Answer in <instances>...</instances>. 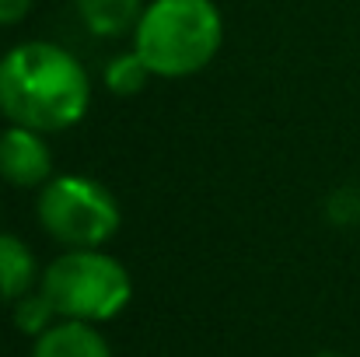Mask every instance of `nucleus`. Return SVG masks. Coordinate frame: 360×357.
<instances>
[{
  "label": "nucleus",
  "instance_id": "f257e3e1",
  "mask_svg": "<svg viewBox=\"0 0 360 357\" xmlns=\"http://www.w3.org/2000/svg\"><path fill=\"white\" fill-rule=\"evenodd\" d=\"M91 106L84 63L46 39H28L0 56V113L14 126L60 133L77 126Z\"/></svg>",
  "mask_w": 360,
  "mask_h": 357
},
{
  "label": "nucleus",
  "instance_id": "f03ea898",
  "mask_svg": "<svg viewBox=\"0 0 360 357\" xmlns=\"http://www.w3.org/2000/svg\"><path fill=\"white\" fill-rule=\"evenodd\" d=\"M224 42L214 0H150L133 28V53L154 77L200 74Z\"/></svg>",
  "mask_w": 360,
  "mask_h": 357
},
{
  "label": "nucleus",
  "instance_id": "7ed1b4c3",
  "mask_svg": "<svg viewBox=\"0 0 360 357\" xmlns=\"http://www.w3.org/2000/svg\"><path fill=\"white\" fill-rule=\"evenodd\" d=\"M39 291L53 301L60 319L95 326L116 319L129 305L133 280L120 259L102 249H67L46 266Z\"/></svg>",
  "mask_w": 360,
  "mask_h": 357
},
{
  "label": "nucleus",
  "instance_id": "20e7f679",
  "mask_svg": "<svg viewBox=\"0 0 360 357\" xmlns=\"http://www.w3.org/2000/svg\"><path fill=\"white\" fill-rule=\"evenodd\" d=\"M39 225L67 249H102L120 232V200L88 175H53L35 200Z\"/></svg>",
  "mask_w": 360,
  "mask_h": 357
},
{
  "label": "nucleus",
  "instance_id": "39448f33",
  "mask_svg": "<svg viewBox=\"0 0 360 357\" xmlns=\"http://www.w3.org/2000/svg\"><path fill=\"white\" fill-rule=\"evenodd\" d=\"M0 179L21 189L46 186L53 179V151L46 144V133L11 123L0 133Z\"/></svg>",
  "mask_w": 360,
  "mask_h": 357
},
{
  "label": "nucleus",
  "instance_id": "423d86ee",
  "mask_svg": "<svg viewBox=\"0 0 360 357\" xmlns=\"http://www.w3.org/2000/svg\"><path fill=\"white\" fill-rule=\"evenodd\" d=\"M32 357H112V351L91 322L63 319L49 326L42 337H35Z\"/></svg>",
  "mask_w": 360,
  "mask_h": 357
},
{
  "label": "nucleus",
  "instance_id": "0eeeda50",
  "mask_svg": "<svg viewBox=\"0 0 360 357\" xmlns=\"http://www.w3.org/2000/svg\"><path fill=\"white\" fill-rule=\"evenodd\" d=\"M35 256L28 242L0 232V301H21L35 287Z\"/></svg>",
  "mask_w": 360,
  "mask_h": 357
},
{
  "label": "nucleus",
  "instance_id": "6e6552de",
  "mask_svg": "<svg viewBox=\"0 0 360 357\" xmlns=\"http://www.w3.org/2000/svg\"><path fill=\"white\" fill-rule=\"evenodd\" d=\"M143 7H147L143 0H77V11H81V21L88 25V32L105 35V39L136 28Z\"/></svg>",
  "mask_w": 360,
  "mask_h": 357
},
{
  "label": "nucleus",
  "instance_id": "1a4fd4ad",
  "mask_svg": "<svg viewBox=\"0 0 360 357\" xmlns=\"http://www.w3.org/2000/svg\"><path fill=\"white\" fill-rule=\"evenodd\" d=\"M147 77H154V74L147 70V63L133 49L112 56L109 67H105V84H109L112 95H136V92H143Z\"/></svg>",
  "mask_w": 360,
  "mask_h": 357
},
{
  "label": "nucleus",
  "instance_id": "9d476101",
  "mask_svg": "<svg viewBox=\"0 0 360 357\" xmlns=\"http://www.w3.org/2000/svg\"><path fill=\"white\" fill-rule=\"evenodd\" d=\"M53 319H56V308H53V301L42 291H32L21 301H14V322L28 337H42L49 326H56Z\"/></svg>",
  "mask_w": 360,
  "mask_h": 357
},
{
  "label": "nucleus",
  "instance_id": "9b49d317",
  "mask_svg": "<svg viewBox=\"0 0 360 357\" xmlns=\"http://www.w3.org/2000/svg\"><path fill=\"white\" fill-rule=\"evenodd\" d=\"M32 11V0H0V25H18Z\"/></svg>",
  "mask_w": 360,
  "mask_h": 357
},
{
  "label": "nucleus",
  "instance_id": "f8f14e48",
  "mask_svg": "<svg viewBox=\"0 0 360 357\" xmlns=\"http://www.w3.org/2000/svg\"><path fill=\"white\" fill-rule=\"evenodd\" d=\"M319 357H336V354H319Z\"/></svg>",
  "mask_w": 360,
  "mask_h": 357
}]
</instances>
